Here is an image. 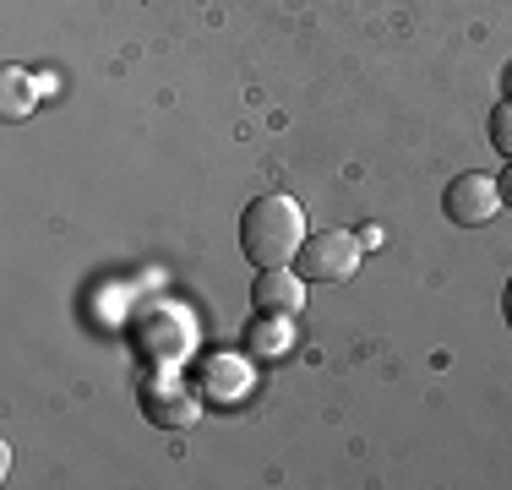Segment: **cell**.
<instances>
[{
	"instance_id": "1",
	"label": "cell",
	"mask_w": 512,
	"mask_h": 490,
	"mask_svg": "<svg viewBox=\"0 0 512 490\" xmlns=\"http://www.w3.org/2000/svg\"><path fill=\"white\" fill-rule=\"evenodd\" d=\"M300 245H306V213H300L295 196L267 191L256 202H246V213H240V251H246V262L289 267L300 256Z\"/></svg>"
},
{
	"instance_id": "2",
	"label": "cell",
	"mask_w": 512,
	"mask_h": 490,
	"mask_svg": "<svg viewBox=\"0 0 512 490\" xmlns=\"http://www.w3.org/2000/svg\"><path fill=\"white\" fill-rule=\"evenodd\" d=\"M355 267H360V240L344 235V229H316L295 256V273L306 284H344V278H355Z\"/></svg>"
},
{
	"instance_id": "3",
	"label": "cell",
	"mask_w": 512,
	"mask_h": 490,
	"mask_svg": "<svg viewBox=\"0 0 512 490\" xmlns=\"http://www.w3.org/2000/svg\"><path fill=\"white\" fill-rule=\"evenodd\" d=\"M496 207H502V191H496L491 175H480V169H469V175H453L442 191V213L453 218L458 229H480L496 218Z\"/></svg>"
},
{
	"instance_id": "4",
	"label": "cell",
	"mask_w": 512,
	"mask_h": 490,
	"mask_svg": "<svg viewBox=\"0 0 512 490\" xmlns=\"http://www.w3.org/2000/svg\"><path fill=\"white\" fill-rule=\"evenodd\" d=\"M251 305L267 322H289V316H300V305H306V278L284 273V267H262V278H256V289H251Z\"/></svg>"
},
{
	"instance_id": "5",
	"label": "cell",
	"mask_w": 512,
	"mask_h": 490,
	"mask_svg": "<svg viewBox=\"0 0 512 490\" xmlns=\"http://www.w3.org/2000/svg\"><path fill=\"white\" fill-rule=\"evenodd\" d=\"M202 392L218 403H235L251 392V365L240 360V354H213V360L202 365Z\"/></svg>"
},
{
	"instance_id": "6",
	"label": "cell",
	"mask_w": 512,
	"mask_h": 490,
	"mask_svg": "<svg viewBox=\"0 0 512 490\" xmlns=\"http://www.w3.org/2000/svg\"><path fill=\"white\" fill-rule=\"evenodd\" d=\"M33 104H39V88L22 66H6L0 71V120H28Z\"/></svg>"
},
{
	"instance_id": "7",
	"label": "cell",
	"mask_w": 512,
	"mask_h": 490,
	"mask_svg": "<svg viewBox=\"0 0 512 490\" xmlns=\"http://www.w3.org/2000/svg\"><path fill=\"white\" fill-rule=\"evenodd\" d=\"M142 409H148L153 425H191L197 420V398H158V392H148Z\"/></svg>"
},
{
	"instance_id": "8",
	"label": "cell",
	"mask_w": 512,
	"mask_h": 490,
	"mask_svg": "<svg viewBox=\"0 0 512 490\" xmlns=\"http://www.w3.org/2000/svg\"><path fill=\"white\" fill-rule=\"evenodd\" d=\"M491 147H496L502 158H512V93L491 109Z\"/></svg>"
},
{
	"instance_id": "9",
	"label": "cell",
	"mask_w": 512,
	"mask_h": 490,
	"mask_svg": "<svg viewBox=\"0 0 512 490\" xmlns=\"http://www.w3.org/2000/svg\"><path fill=\"white\" fill-rule=\"evenodd\" d=\"M496 191H502V202L512 207V158H507V169H502V180H496Z\"/></svg>"
},
{
	"instance_id": "10",
	"label": "cell",
	"mask_w": 512,
	"mask_h": 490,
	"mask_svg": "<svg viewBox=\"0 0 512 490\" xmlns=\"http://www.w3.org/2000/svg\"><path fill=\"white\" fill-rule=\"evenodd\" d=\"M502 316H507V327H512V278H507V289H502Z\"/></svg>"
}]
</instances>
